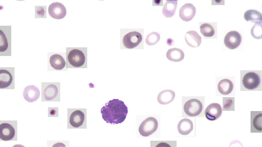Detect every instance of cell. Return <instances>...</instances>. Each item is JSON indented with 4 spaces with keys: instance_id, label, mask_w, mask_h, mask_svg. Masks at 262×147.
<instances>
[{
    "instance_id": "1",
    "label": "cell",
    "mask_w": 262,
    "mask_h": 147,
    "mask_svg": "<svg viewBox=\"0 0 262 147\" xmlns=\"http://www.w3.org/2000/svg\"><path fill=\"white\" fill-rule=\"evenodd\" d=\"M101 112L105 121L107 123L115 125L124 121L128 110L123 101L114 99L106 103L101 108Z\"/></svg>"
},
{
    "instance_id": "2",
    "label": "cell",
    "mask_w": 262,
    "mask_h": 147,
    "mask_svg": "<svg viewBox=\"0 0 262 147\" xmlns=\"http://www.w3.org/2000/svg\"><path fill=\"white\" fill-rule=\"evenodd\" d=\"M158 126V122L155 118L148 117L141 124L139 128V131L141 136L147 137L155 132Z\"/></svg>"
},
{
    "instance_id": "3",
    "label": "cell",
    "mask_w": 262,
    "mask_h": 147,
    "mask_svg": "<svg viewBox=\"0 0 262 147\" xmlns=\"http://www.w3.org/2000/svg\"><path fill=\"white\" fill-rule=\"evenodd\" d=\"M202 108L203 105L201 102L195 99L188 100L185 103L183 106L185 114L191 117L199 115L201 112Z\"/></svg>"
},
{
    "instance_id": "4",
    "label": "cell",
    "mask_w": 262,
    "mask_h": 147,
    "mask_svg": "<svg viewBox=\"0 0 262 147\" xmlns=\"http://www.w3.org/2000/svg\"><path fill=\"white\" fill-rule=\"evenodd\" d=\"M142 40L141 34L138 32L134 31L128 33L124 36L123 43L125 47L131 49L138 46Z\"/></svg>"
},
{
    "instance_id": "5",
    "label": "cell",
    "mask_w": 262,
    "mask_h": 147,
    "mask_svg": "<svg viewBox=\"0 0 262 147\" xmlns=\"http://www.w3.org/2000/svg\"><path fill=\"white\" fill-rule=\"evenodd\" d=\"M242 41L241 34L237 31H232L226 35L224 39L225 46L231 50L235 49L240 45Z\"/></svg>"
},
{
    "instance_id": "6",
    "label": "cell",
    "mask_w": 262,
    "mask_h": 147,
    "mask_svg": "<svg viewBox=\"0 0 262 147\" xmlns=\"http://www.w3.org/2000/svg\"><path fill=\"white\" fill-rule=\"evenodd\" d=\"M68 59L72 66L79 67L82 66L85 61V55L81 51L74 49L69 52L68 55Z\"/></svg>"
},
{
    "instance_id": "7",
    "label": "cell",
    "mask_w": 262,
    "mask_h": 147,
    "mask_svg": "<svg viewBox=\"0 0 262 147\" xmlns=\"http://www.w3.org/2000/svg\"><path fill=\"white\" fill-rule=\"evenodd\" d=\"M260 82L259 76L256 73L252 72L247 73L244 76L242 80L243 84L245 87L250 90L257 88Z\"/></svg>"
},
{
    "instance_id": "8",
    "label": "cell",
    "mask_w": 262,
    "mask_h": 147,
    "mask_svg": "<svg viewBox=\"0 0 262 147\" xmlns=\"http://www.w3.org/2000/svg\"><path fill=\"white\" fill-rule=\"evenodd\" d=\"M49 15L53 18L60 19L63 18L67 13L66 8L61 3L59 2L53 3L48 8Z\"/></svg>"
},
{
    "instance_id": "9",
    "label": "cell",
    "mask_w": 262,
    "mask_h": 147,
    "mask_svg": "<svg viewBox=\"0 0 262 147\" xmlns=\"http://www.w3.org/2000/svg\"><path fill=\"white\" fill-rule=\"evenodd\" d=\"M222 109L221 105L217 103H213L208 105L204 112L205 117L210 121H214L221 116Z\"/></svg>"
},
{
    "instance_id": "10",
    "label": "cell",
    "mask_w": 262,
    "mask_h": 147,
    "mask_svg": "<svg viewBox=\"0 0 262 147\" xmlns=\"http://www.w3.org/2000/svg\"><path fill=\"white\" fill-rule=\"evenodd\" d=\"M196 9L191 3H187L183 5L179 10V16L183 20L188 22L191 20L195 16Z\"/></svg>"
},
{
    "instance_id": "11",
    "label": "cell",
    "mask_w": 262,
    "mask_h": 147,
    "mask_svg": "<svg viewBox=\"0 0 262 147\" xmlns=\"http://www.w3.org/2000/svg\"><path fill=\"white\" fill-rule=\"evenodd\" d=\"M23 95L26 101L32 103L38 99L40 96V91L38 88L34 85H28L24 88Z\"/></svg>"
},
{
    "instance_id": "12",
    "label": "cell",
    "mask_w": 262,
    "mask_h": 147,
    "mask_svg": "<svg viewBox=\"0 0 262 147\" xmlns=\"http://www.w3.org/2000/svg\"><path fill=\"white\" fill-rule=\"evenodd\" d=\"M184 39L187 44L193 48L199 47L202 41L201 36L196 31L194 30L187 32L185 34Z\"/></svg>"
},
{
    "instance_id": "13",
    "label": "cell",
    "mask_w": 262,
    "mask_h": 147,
    "mask_svg": "<svg viewBox=\"0 0 262 147\" xmlns=\"http://www.w3.org/2000/svg\"><path fill=\"white\" fill-rule=\"evenodd\" d=\"M15 134V130L10 124L4 123L0 125V138L2 140H10L13 138Z\"/></svg>"
},
{
    "instance_id": "14",
    "label": "cell",
    "mask_w": 262,
    "mask_h": 147,
    "mask_svg": "<svg viewBox=\"0 0 262 147\" xmlns=\"http://www.w3.org/2000/svg\"><path fill=\"white\" fill-rule=\"evenodd\" d=\"M175 96V93L174 91L170 90H165L159 93L157 96V100L161 104H167L173 101Z\"/></svg>"
},
{
    "instance_id": "15",
    "label": "cell",
    "mask_w": 262,
    "mask_h": 147,
    "mask_svg": "<svg viewBox=\"0 0 262 147\" xmlns=\"http://www.w3.org/2000/svg\"><path fill=\"white\" fill-rule=\"evenodd\" d=\"M179 133L181 135H187L190 133L193 128V124L189 119L184 118L181 120L177 125Z\"/></svg>"
},
{
    "instance_id": "16",
    "label": "cell",
    "mask_w": 262,
    "mask_h": 147,
    "mask_svg": "<svg viewBox=\"0 0 262 147\" xmlns=\"http://www.w3.org/2000/svg\"><path fill=\"white\" fill-rule=\"evenodd\" d=\"M177 6V1H166L162 9V13L165 17L171 18L175 14Z\"/></svg>"
},
{
    "instance_id": "17",
    "label": "cell",
    "mask_w": 262,
    "mask_h": 147,
    "mask_svg": "<svg viewBox=\"0 0 262 147\" xmlns=\"http://www.w3.org/2000/svg\"><path fill=\"white\" fill-rule=\"evenodd\" d=\"M244 19L255 24H261V13L256 10L250 9L246 11L244 14Z\"/></svg>"
},
{
    "instance_id": "18",
    "label": "cell",
    "mask_w": 262,
    "mask_h": 147,
    "mask_svg": "<svg viewBox=\"0 0 262 147\" xmlns=\"http://www.w3.org/2000/svg\"><path fill=\"white\" fill-rule=\"evenodd\" d=\"M166 56L169 60L175 62H178L184 59V54L181 49L174 47L168 50L166 54Z\"/></svg>"
},
{
    "instance_id": "19",
    "label": "cell",
    "mask_w": 262,
    "mask_h": 147,
    "mask_svg": "<svg viewBox=\"0 0 262 147\" xmlns=\"http://www.w3.org/2000/svg\"><path fill=\"white\" fill-rule=\"evenodd\" d=\"M84 119V115L79 110H76L71 114L69 119L71 125L75 128H78L83 123Z\"/></svg>"
},
{
    "instance_id": "20",
    "label": "cell",
    "mask_w": 262,
    "mask_h": 147,
    "mask_svg": "<svg viewBox=\"0 0 262 147\" xmlns=\"http://www.w3.org/2000/svg\"><path fill=\"white\" fill-rule=\"evenodd\" d=\"M219 92L223 95H227L232 91L233 88V83L230 80L224 79L221 80L218 84Z\"/></svg>"
},
{
    "instance_id": "21",
    "label": "cell",
    "mask_w": 262,
    "mask_h": 147,
    "mask_svg": "<svg viewBox=\"0 0 262 147\" xmlns=\"http://www.w3.org/2000/svg\"><path fill=\"white\" fill-rule=\"evenodd\" d=\"M49 62L51 67L57 70L62 69L66 64L64 58L61 55L57 54H53L50 57Z\"/></svg>"
},
{
    "instance_id": "22",
    "label": "cell",
    "mask_w": 262,
    "mask_h": 147,
    "mask_svg": "<svg viewBox=\"0 0 262 147\" xmlns=\"http://www.w3.org/2000/svg\"><path fill=\"white\" fill-rule=\"evenodd\" d=\"M12 80V76L8 71L4 69L0 70V88L8 87L11 84Z\"/></svg>"
},
{
    "instance_id": "23",
    "label": "cell",
    "mask_w": 262,
    "mask_h": 147,
    "mask_svg": "<svg viewBox=\"0 0 262 147\" xmlns=\"http://www.w3.org/2000/svg\"><path fill=\"white\" fill-rule=\"evenodd\" d=\"M254 112V111H253ZM260 112H255L254 114L252 113L251 116V126L254 131L257 132H261L262 131V113Z\"/></svg>"
},
{
    "instance_id": "24",
    "label": "cell",
    "mask_w": 262,
    "mask_h": 147,
    "mask_svg": "<svg viewBox=\"0 0 262 147\" xmlns=\"http://www.w3.org/2000/svg\"><path fill=\"white\" fill-rule=\"evenodd\" d=\"M58 93V89L56 85L53 84H50L45 89L43 95L46 100H51L56 97Z\"/></svg>"
},
{
    "instance_id": "25",
    "label": "cell",
    "mask_w": 262,
    "mask_h": 147,
    "mask_svg": "<svg viewBox=\"0 0 262 147\" xmlns=\"http://www.w3.org/2000/svg\"><path fill=\"white\" fill-rule=\"evenodd\" d=\"M200 29L201 33L205 37H212L215 33V30L213 26L208 23L202 24L200 26Z\"/></svg>"
},
{
    "instance_id": "26",
    "label": "cell",
    "mask_w": 262,
    "mask_h": 147,
    "mask_svg": "<svg viewBox=\"0 0 262 147\" xmlns=\"http://www.w3.org/2000/svg\"><path fill=\"white\" fill-rule=\"evenodd\" d=\"M160 35L158 32H153L147 36L145 42L149 45H154L159 41L160 39Z\"/></svg>"
},
{
    "instance_id": "27",
    "label": "cell",
    "mask_w": 262,
    "mask_h": 147,
    "mask_svg": "<svg viewBox=\"0 0 262 147\" xmlns=\"http://www.w3.org/2000/svg\"><path fill=\"white\" fill-rule=\"evenodd\" d=\"M250 33L251 35L255 39H261V24H255L252 28Z\"/></svg>"
},
{
    "instance_id": "28",
    "label": "cell",
    "mask_w": 262,
    "mask_h": 147,
    "mask_svg": "<svg viewBox=\"0 0 262 147\" xmlns=\"http://www.w3.org/2000/svg\"><path fill=\"white\" fill-rule=\"evenodd\" d=\"M1 42L0 46V51L4 52L7 49L8 44L6 36L3 32L1 31Z\"/></svg>"
},
{
    "instance_id": "29",
    "label": "cell",
    "mask_w": 262,
    "mask_h": 147,
    "mask_svg": "<svg viewBox=\"0 0 262 147\" xmlns=\"http://www.w3.org/2000/svg\"><path fill=\"white\" fill-rule=\"evenodd\" d=\"M225 100L223 99V111H228L233 105V101L229 97H225Z\"/></svg>"
},
{
    "instance_id": "30",
    "label": "cell",
    "mask_w": 262,
    "mask_h": 147,
    "mask_svg": "<svg viewBox=\"0 0 262 147\" xmlns=\"http://www.w3.org/2000/svg\"><path fill=\"white\" fill-rule=\"evenodd\" d=\"M38 8L37 9V10L36 11L37 14L39 16H40V17H42L44 16V14H45V11L44 10V9H43L42 8Z\"/></svg>"
}]
</instances>
